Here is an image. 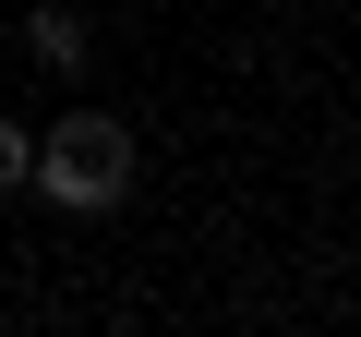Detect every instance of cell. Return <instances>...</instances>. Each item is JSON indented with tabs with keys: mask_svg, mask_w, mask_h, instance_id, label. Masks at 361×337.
<instances>
[{
	"mask_svg": "<svg viewBox=\"0 0 361 337\" xmlns=\"http://www.w3.org/2000/svg\"><path fill=\"white\" fill-rule=\"evenodd\" d=\"M25 181L49 193V205H73V217H109L121 193H133V133L109 121V109H73L61 133H37V168Z\"/></svg>",
	"mask_w": 361,
	"mask_h": 337,
	"instance_id": "1",
	"label": "cell"
},
{
	"mask_svg": "<svg viewBox=\"0 0 361 337\" xmlns=\"http://www.w3.org/2000/svg\"><path fill=\"white\" fill-rule=\"evenodd\" d=\"M25 168H37V133H25V121H0V193H13Z\"/></svg>",
	"mask_w": 361,
	"mask_h": 337,
	"instance_id": "3",
	"label": "cell"
},
{
	"mask_svg": "<svg viewBox=\"0 0 361 337\" xmlns=\"http://www.w3.org/2000/svg\"><path fill=\"white\" fill-rule=\"evenodd\" d=\"M25 61H49V73L73 85V73L97 61V49H85V13H61V0H49V13H25Z\"/></svg>",
	"mask_w": 361,
	"mask_h": 337,
	"instance_id": "2",
	"label": "cell"
}]
</instances>
